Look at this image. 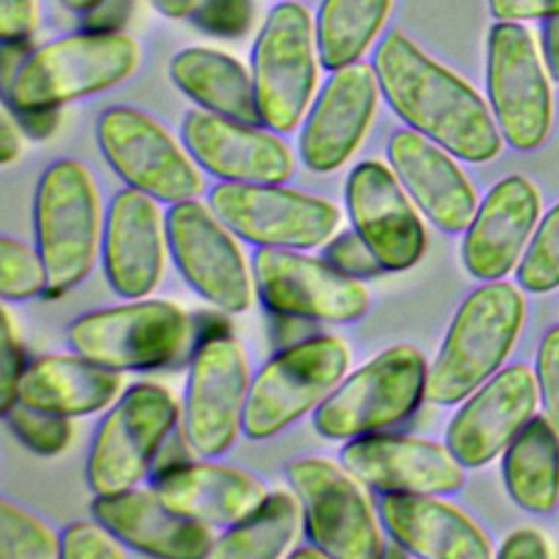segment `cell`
<instances>
[{
  "mask_svg": "<svg viewBox=\"0 0 559 559\" xmlns=\"http://www.w3.org/2000/svg\"><path fill=\"white\" fill-rule=\"evenodd\" d=\"M168 76L201 109L238 122L262 124L251 70H245L227 52L205 46L183 48L170 57Z\"/></svg>",
  "mask_w": 559,
  "mask_h": 559,
  "instance_id": "cell-29",
  "label": "cell"
},
{
  "mask_svg": "<svg viewBox=\"0 0 559 559\" xmlns=\"http://www.w3.org/2000/svg\"><path fill=\"white\" fill-rule=\"evenodd\" d=\"M317 35L299 2L275 4L251 48V79L262 124L286 133L310 107L317 83Z\"/></svg>",
  "mask_w": 559,
  "mask_h": 559,
  "instance_id": "cell-9",
  "label": "cell"
},
{
  "mask_svg": "<svg viewBox=\"0 0 559 559\" xmlns=\"http://www.w3.org/2000/svg\"><path fill=\"white\" fill-rule=\"evenodd\" d=\"M428 365L413 345H393L345 376L314 408L312 426L323 439L349 441L382 432L426 400Z\"/></svg>",
  "mask_w": 559,
  "mask_h": 559,
  "instance_id": "cell-5",
  "label": "cell"
},
{
  "mask_svg": "<svg viewBox=\"0 0 559 559\" xmlns=\"http://www.w3.org/2000/svg\"><path fill=\"white\" fill-rule=\"evenodd\" d=\"M371 66L389 107L411 129L463 162L480 164L500 153L502 133L483 98L402 31L382 35Z\"/></svg>",
  "mask_w": 559,
  "mask_h": 559,
  "instance_id": "cell-1",
  "label": "cell"
},
{
  "mask_svg": "<svg viewBox=\"0 0 559 559\" xmlns=\"http://www.w3.org/2000/svg\"><path fill=\"white\" fill-rule=\"evenodd\" d=\"M166 247V218L157 199L129 186L116 192L105 214L100 240L109 286L129 299L151 295L164 273Z\"/></svg>",
  "mask_w": 559,
  "mask_h": 559,
  "instance_id": "cell-22",
  "label": "cell"
},
{
  "mask_svg": "<svg viewBox=\"0 0 559 559\" xmlns=\"http://www.w3.org/2000/svg\"><path fill=\"white\" fill-rule=\"evenodd\" d=\"M380 518L393 544L428 559H487L485 533L456 507L432 493H382Z\"/></svg>",
  "mask_w": 559,
  "mask_h": 559,
  "instance_id": "cell-27",
  "label": "cell"
},
{
  "mask_svg": "<svg viewBox=\"0 0 559 559\" xmlns=\"http://www.w3.org/2000/svg\"><path fill=\"white\" fill-rule=\"evenodd\" d=\"M0 557L55 559L61 557V535L44 520L9 500L0 502Z\"/></svg>",
  "mask_w": 559,
  "mask_h": 559,
  "instance_id": "cell-33",
  "label": "cell"
},
{
  "mask_svg": "<svg viewBox=\"0 0 559 559\" xmlns=\"http://www.w3.org/2000/svg\"><path fill=\"white\" fill-rule=\"evenodd\" d=\"M548 546L544 542V537L537 531H515L511 533L502 548L498 550V557L504 559H513V557H548Z\"/></svg>",
  "mask_w": 559,
  "mask_h": 559,
  "instance_id": "cell-45",
  "label": "cell"
},
{
  "mask_svg": "<svg viewBox=\"0 0 559 559\" xmlns=\"http://www.w3.org/2000/svg\"><path fill=\"white\" fill-rule=\"evenodd\" d=\"M498 22H522L559 15V0H487Z\"/></svg>",
  "mask_w": 559,
  "mask_h": 559,
  "instance_id": "cell-43",
  "label": "cell"
},
{
  "mask_svg": "<svg viewBox=\"0 0 559 559\" xmlns=\"http://www.w3.org/2000/svg\"><path fill=\"white\" fill-rule=\"evenodd\" d=\"M181 408L155 382L131 384L100 419L87 450L85 478L96 496L135 487L148 472L166 437L177 428Z\"/></svg>",
  "mask_w": 559,
  "mask_h": 559,
  "instance_id": "cell-6",
  "label": "cell"
},
{
  "mask_svg": "<svg viewBox=\"0 0 559 559\" xmlns=\"http://www.w3.org/2000/svg\"><path fill=\"white\" fill-rule=\"evenodd\" d=\"M120 382V371L76 352L50 354L26 365L17 384V402L66 417H81L107 408L118 395Z\"/></svg>",
  "mask_w": 559,
  "mask_h": 559,
  "instance_id": "cell-28",
  "label": "cell"
},
{
  "mask_svg": "<svg viewBox=\"0 0 559 559\" xmlns=\"http://www.w3.org/2000/svg\"><path fill=\"white\" fill-rule=\"evenodd\" d=\"M207 201L238 238L258 247L314 249L325 245L341 223L334 203L282 183L221 181Z\"/></svg>",
  "mask_w": 559,
  "mask_h": 559,
  "instance_id": "cell-10",
  "label": "cell"
},
{
  "mask_svg": "<svg viewBox=\"0 0 559 559\" xmlns=\"http://www.w3.org/2000/svg\"><path fill=\"white\" fill-rule=\"evenodd\" d=\"M153 491L173 511L210 528H229L271 493L253 474L210 461H186L155 474Z\"/></svg>",
  "mask_w": 559,
  "mask_h": 559,
  "instance_id": "cell-26",
  "label": "cell"
},
{
  "mask_svg": "<svg viewBox=\"0 0 559 559\" xmlns=\"http://www.w3.org/2000/svg\"><path fill=\"white\" fill-rule=\"evenodd\" d=\"M48 271L37 251L17 238H0V295L4 301H22L46 293Z\"/></svg>",
  "mask_w": 559,
  "mask_h": 559,
  "instance_id": "cell-35",
  "label": "cell"
},
{
  "mask_svg": "<svg viewBox=\"0 0 559 559\" xmlns=\"http://www.w3.org/2000/svg\"><path fill=\"white\" fill-rule=\"evenodd\" d=\"M190 17L212 35L238 37L247 33L253 7L251 0H199Z\"/></svg>",
  "mask_w": 559,
  "mask_h": 559,
  "instance_id": "cell-39",
  "label": "cell"
},
{
  "mask_svg": "<svg viewBox=\"0 0 559 559\" xmlns=\"http://www.w3.org/2000/svg\"><path fill=\"white\" fill-rule=\"evenodd\" d=\"M393 0H321L314 17L319 61L325 70L356 63L380 35Z\"/></svg>",
  "mask_w": 559,
  "mask_h": 559,
  "instance_id": "cell-32",
  "label": "cell"
},
{
  "mask_svg": "<svg viewBox=\"0 0 559 559\" xmlns=\"http://www.w3.org/2000/svg\"><path fill=\"white\" fill-rule=\"evenodd\" d=\"M502 478L511 500L546 513L559 500V432L542 417H531L504 450Z\"/></svg>",
  "mask_w": 559,
  "mask_h": 559,
  "instance_id": "cell-30",
  "label": "cell"
},
{
  "mask_svg": "<svg viewBox=\"0 0 559 559\" xmlns=\"http://www.w3.org/2000/svg\"><path fill=\"white\" fill-rule=\"evenodd\" d=\"M2 417L11 432L39 456L59 454L72 439V417L48 413L17 400L2 411Z\"/></svg>",
  "mask_w": 559,
  "mask_h": 559,
  "instance_id": "cell-34",
  "label": "cell"
},
{
  "mask_svg": "<svg viewBox=\"0 0 559 559\" xmlns=\"http://www.w3.org/2000/svg\"><path fill=\"white\" fill-rule=\"evenodd\" d=\"M33 50H28L26 39H2V87L7 90L22 68V63L28 59Z\"/></svg>",
  "mask_w": 559,
  "mask_h": 559,
  "instance_id": "cell-47",
  "label": "cell"
},
{
  "mask_svg": "<svg viewBox=\"0 0 559 559\" xmlns=\"http://www.w3.org/2000/svg\"><path fill=\"white\" fill-rule=\"evenodd\" d=\"M341 465L365 487L382 493H450L463 480V463L445 443L371 432L341 448Z\"/></svg>",
  "mask_w": 559,
  "mask_h": 559,
  "instance_id": "cell-19",
  "label": "cell"
},
{
  "mask_svg": "<svg viewBox=\"0 0 559 559\" xmlns=\"http://www.w3.org/2000/svg\"><path fill=\"white\" fill-rule=\"evenodd\" d=\"M352 227L376 253L384 271H406L426 249L417 205L391 166L369 159L352 168L345 181Z\"/></svg>",
  "mask_w": 559,
  "mask_h": 559,
  "instance_id": "cell-17",
  "label": "cell"
},
{
  "mask_svg": "<svg viewBox=\"0 0 559 559\" xmlns=\"http://www.w3.org/2000/svg\"><path fill=\"white\" fill-rule=\"evenodd\" d=\"M524 319V299L509 282L489 280L472 290L428 367L426 400L441 406L463 402L509 356Z\"/></svg>",
  "mask_w": 559,
  "mask_h": 559,
  "instance_id": "cell-2",
  "label": "cell"
},
{
  "mask_svg": "<svg viewBox=\"0 0 559 559\" xmlns=\"http://www.w3.org/2000/svg\"><path fill=\"white\" fill-rule=\"evenodd\" d=\"M92 515L127 548L151 557H207L214 544L210 526L173 511L153 487L96 496Z\"/></svg>",
  "mask_w": 559,
  "mask_h": 559,
  "instance_id": "cell-24",
  "label": "cell"
},
{
  "mask_svg": "<svg viewBox=\"0 0 559 559\" xmlns=\"http://www.w3.org/2000/svg\"><path fill=\"white\" fill-rule=\"evenodd\" d=\"M188 312L164 299H135L81 314L68 325L72 352L114 371H144L170 362L190 341Z\"/></svg>",
  "mask_w": 559,
  "mask_h": 559,
  "instance_id": "cell-8",
  "label": "cell"
},
{
  "mask_svg": "<svg viewBox=\"0 0 559 559\" xmlns=\"http://www.w3.org/2000/svg\"><path fill=\"white\" fill-rule=\"evenodd\" d=\"M181 142L199 168L223 181L284 183L295 168L293 153L277 131L205 109L186 114Z\"/></svg>",
  "mask_w": 559,
  "mask_h": 559,
  "instance_id": "cell-21",
  "label": "cell"
},
{
  "mask_svg": "<svg viewBox=\"0 0 559 559\" xmlns=\"http://www.w3.org/2000/svg\"><path fill=\"white\" fill-rule=\"evenodd\" d=\"M544 57L552 79L559 81V15L546 17L544 24Z\"/></svg>",
  "mask_w": 559,
  "mask_h": 559,
  "instance_id": "cell-49",
  "label": "cell"
},
{
  "mask_svg": "<svg viewBox=\"0 0 559 559\" xmlns=\"http://www.w3.org/2000/svg\"><path fill=\"white\" fill-rule=\"evenodd\" d=\"M539 214L535 186L511 175L498 181L476 207L465 229L461 255L465 269L478 280H500L518 262Z\"/></svg>",
  "mask_w": 559,
  "mask_h": 559,
  "instance_id": "cell-25",
  "label": "cell"
},
{
  "mask_svg": "<svg viewBox=\"0 0 559 559\" xmlns=\"http://www.w3.org/2000/svg\"><path fill=\"white\" fill-rule=\"evenodd\" d=\"M138 61L140 48L131 37L85 28L33 50L4 90V103L13 111L59 109L118 85L133 74Z\"/></svg>",
  "mask_w": 559,
  "mask_h": 559,
  "instance_id": "cell-3",
  "label": "cell"
},
{
  "mask_svg": "<svg viewBox=\"0 0 559 559\" xmlns=\"http://www.w3.org/2000/svg\"><path fill=\"white\" fill-rule=\"evenodd\" d=\"M546 419L559 432V325L550 328L537 349L535 367Z\"/></svg>",
  "mask_w": 559,
  "mask_h": 559,
  "instance_id": "cell-41",
  "label": "cell"
},
{
  "mask_svg": "<svg viewBox=\"0 0 559 559\" xmlns=\"http://www.w3.org/2000/svg\"><path fill=\"white\" fill-rule=\"evenodd\" d=\"M288 555H290V557H297V559H299V557H312V559H314V557H328V555H325V550H323V548H319L314 542L304 544V546H297V548H295V550H290Z\"/></svg>",
  "mask_w": 559,
  "mask_h": 559,
  "instance_id": "cell-52",
  "label": "cell"
},
{
  "mask_svg": "<svg viewBox=\"0 0 559 559\" xmlns=\"http://www.w3.org/2000/svg\"><path fill=\"white\" fill-rule=\"evenodd\" d=\"M61 4L74 13H90L92 9H96L100 4V0H61Z\"/></svg>",
  "mask_w": 559,
  "mask_h": 559,
  "instance_id": "cell-51",
  "label": "cell"
},
{
  "mask_svg": "<svg viewBox=\"0 0 559 559\" xmlns=\"http://www.w3.org/2000/svg\"><path fill=\"white\" fill-rule=\"evenodd\" d=\"M386 157L413 203L439 229H467L478 207L476 192L450 151L406 127L389 138Z\"/></svg>",
  "mask_w": 559,
  "mask_h": 559,
  "instance_id": "cell-23",
  "label": "cell"
},
{
  "mask_svg": "<svg viewBox=\"0 0 559 559\" xmlns=\"http://www.w3.org/2000/svg\"><path fill=\"white\" fill-rule=\"evenodd\" d=\"M249 384L247 356L234 336L210 334L197 345L181 404V428L197 454L210 459L236 441Z\"/></svg>",
  "mask_w": 559,
  "mask_h": 559,
  "instance_id": "cell-15",
  "label": "cell"
},
{
  "mask_svg": "<svg viewBox=\"0 0 559 559\" xmlns=\"http://www.w3.org/2000/svg\"><path fill=\"white\" fill-rule=\"evenodd\" d=\"M251 271L262 304L280 317L349 323L369 310L367 286L325 258L299 249L258 247Z\"/></svg>",
  "mask_w": 559,
  "mask_h": 559,
  "instance_id": "cell-14",
  "label": "cell"
},
{
  "mask_svg": "<svg viewBox=\"0 0 559 559\" xmlns=\"http://www.w3.org/2000/svg\"><path fill=\"white\" fill-rule=\"evenodd\" d=\"M170 255L183 280L223 312L251 306L253 271L236 242V234L199 199L173 203L166 212Z\"/></svg>",
  "mask_w": 559,
  "mask_h": 559,
  "instance_id": "cell-13",
  "label": "cell"
},
{
  "mask_svg": "<svg viewBox=\"0 0 559 559\" xmlns=\"http://www.w3.org/2000/svg\"><path fill=\"white\" fill-rule=\"evenodd\" d=\"M487 94L496 124L513 148L531 151L546 140L550 87L533 37L518 22H496L489 31Z\"/></svg>",
  "mask_w": 559,
  "mask_h": 559,
  "instance_id": "cell-16",
  "label": "cell"
},
{
  "mask_svg": "<svg viewBox=\"0 0 559 559\" xmlns=\"http://www.w3.org/2000/svg\"><path fill=\"white\" fill-rule=\"evenodd\" d=\"M286 480L301 504L310 542L336 559H376L384 555L380 526L367 496L343 465L319 456L288 463Z\"/></svg>",
  "mask_w": 559,
  "mask_h": 559,
  "instance_id": "cell-11",
  "label": "cell"
},
{
  "mask_svg": "<svg viewBox=\"0 0 559 559\" xmlns=\"http://www.w3.org/2000/svg\"><path fill=\"white\" fill-rule=\"evenodd\" d=\"M17 120H13L9 116V111H2L0 118V162L7 166L13 159H17L20 151H22V140H20V131H17Z\"/></svg>",
  "mask_w": 559,
  "mask_h": 559,
  "instance_id": "cell-48",
  "label": "cell"
},
{
  "mask_svg": "<svg viewBox=\"0 0 559 559\" xmlns=\"http://www.w3.org/2000/svg\"><path fill=\"white\" fill-rule=\"evenodd\" d=\"M304 524L295 493L271 491L249 515L225 528L207 557L218 559H275L286 555Z\"/></svg>",
  "mask_w": 559,
  "mask_h": 559,
  "instance_id": "cell-31",
  "label": "cell"
},
{
  "mask_svg": "<svg viewBox=\"0 0 559 559\" xmlns=\"http://www.w3.org/2000/svg\"><path fill=\"white\" fill-rule=\"evenodd\" d=\"M96 140L114 173L135 190L164 203L197 199L203 179L186 146L151 116L133 107H109L96 124Z\"/></svg>",
  "mask_w": 559,
  "mask_h": 559,
  "instance_id": "cell-12",
  "label": "cell"
},
{
  "mask_svg": "<svg viewBox=\"0 0 559 559\" xmlns=\"http://www.w3.org/2000/svg\"><path fill=\"white\" fill-rule=\"evenodd\" d=\"M518 284L528 293L559 286V203L544 216L520 266Z\"/></svg>",
  "mask_w": 559,
  "mask_h": 559,
  "instance_id": "cell-36",
  "label": "cell"
},
{
  "mask_svg": "<svg viewBox=\"0 0 559 559\" xmlns=\"http://www.w3.org/2000/svg\"><path fill=\"white\" fill-rule=\"evenodd\" d=\"M323 258L334 269L356 280H371L384 273V266L354 227L334 234L323 247Z\"/></svg>",
  "mask_w": 559,
  "mask_h": 559,
  "instance_id": "cell-38",
  "label": "cell"
},
{
  "mask_svg": "<svg viewBox=\"0 0 559 559\" xmlns=\"http://www.w3.org/2000/svg\"><path fill=\"white\" fill-rule=\"evenodd\" d=\"M349 349L336 336H312L280 349L251 380L242 432L262 441L314 411L345 378Z\"/></svg>",
  "mask_w": 559,
  "mask_h": 559,
  "instance_id": "cell-7",
  "label": "cell"
},
{
  "mask_svg": "<svg viewBox=\"0 0 559 559\" xmlns=\"http://www.w3.org/2000/svg\"><path fill=\"white\" fill-rule=\"evenodd\" d=\"M17 124L35 140L48 138L59 122V109H28V111H13Z\"/></svg>",
  "mask_w": 559,
  "mask_h": 559,
  "instance_id": "cell-46",
  "label": "cell"
},
{
  "mask_svg": "<svg viewBox=\"0 0 559 559\" xmlns=\"http://www.w3.org/2000/svg\"><path fill=\"white\" fill-rule=\"evenodd\" d=\"M35 0H0V37L26 39L35 28Z\"/></svg>",
  "mask_w": 559,
  "mask_h": 559,
  "instance_id": "cell-42",
  "label": "cell"
},
{
  "mask_svg": "<svg viewBox=\"0 0 559 559\" xmlns=\"http://www.w3.org/2000/svg\"><path fill=\"white\" fill-rule=\"evenodd\" d=\"M378 92L380 83L369 63L332 70L299 133V157L310 170L332 173L354 155L371 124Z\"/></svg>",
  "mask_w": 559,
  "mask_h": 559,
  "instance_id": "cell-20",
  "label": "cell"
},
{
  "mask_svg": "<svg viewBox=\"0 0 559 559\" xmlns=\"http://www.w3.org/2000/svg\"><path fill=\"white\" fill-rule=\"evenodd\" d=\"M133 0H100L96 9L85 13V28L90 31H118L127 20Z\"/></svg>",
  "mask_w": 559,
  "mask_h": 559,
  "instance_id": "cell-44",
  "label": "cell"
},
{
  "mask_svg": "<svg viewBox=\"0 0 559 559\" xmlns=\"http://www.w3.org/2000/svg\"><path fill=\"white\" fill-rule=\"evenodd\" d=\"M539 400L537 376L509 365L472 391L445 428V445L465 467H480L509 448Z\"/></svg>",
  "mask_w": 559,
  "mask_h": 559,
  "instance_id": "cell-18",
  "label": "cell"
},
{
  "mask_svg": "<svg viewBox=\"0 0 559 559\" xmlns=\"http://www.w3.org/2000/svg\"><path fill=\"white\" fill-rule=\"evenodd\" d=\"M151 2L162 15L170 20H183L192 15L199 0H151Z\"/></svg>",
  "mask_w": 559,
  "mask_h": 559,
  "instance_id": "cell-50",
  "label": "cell"
},
{
  "mask_svg": "<svg viewBox=\"0 0 559 559\" xmlns=\"http://www.w3.org/2000/svg\"><path fill=\"white\" fill-rule=\"evenodd\" d=\"M63 559H120L124 544L98 520L74 522L61 533Z\"/></svg>",
  "mask_w": 559,
  "mask_h": 559,
  "instance_id": "cell-37",
  "label": "cell"
},
{
  "mask_svg": "<svg viewBox=\"0 0 559 559\" xmlns=\"http://www.w3.org/2000/svg\"><path fill=\"white\" fill-rule=\"evenodd\" d=\"M35 247L48 271L46 295L81 284L103 240V212L90 168L76 159L50 164L35 188Z\"/></svg>",
  "mask_w": 559,
  "mask_h": 559,
  "instance_id": "cell-4",
  "label": "cell"
},
{
  "mask_svg": "<svg viewBox=\"0 0 559 559\" xmlns=\"http://www.w3.org/2000/svg\"><path fill=\"white\" fill-rule=\"evenodd\" d=\"M0 314V408L7 411L17 400V384L22 380L26 362L11 312L2 308Z\"/></svg>",
  "mask_w": 559,
  "mask_h": 559,
  "instance_id": "cell-40",
  "label": "cell"
}]
</instances>
